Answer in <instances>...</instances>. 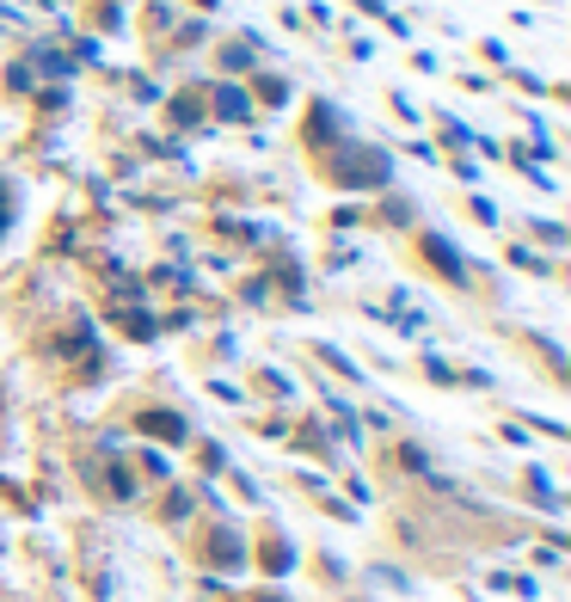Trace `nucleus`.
<instances>
[{
  "label": "nucleus",
  "mask_w": 571,
  "mask_h": 602,
  "mask_svg": "<svg viewBox=\"0 0 571 602\" xmlns=\"http://www.w3.org/2000/svg\"><path fill=\"white\" fill-rule=\"evenodd\" d=\"M332 179H339V185H387V160L369 155V148H351V155L332 167Z\"/></svg>",
  "instance_id": "obj_1"
},
{
  "label": "nucleus",
  "mask_w": 571,
  "mask_h": 602,
  "mask_svg": "<svg viewBox=\"0 0 571 602\" xmlns=\"http://www.w3.org/2000/svg\"><path fill=\"white\" fill-rule=\"evenodd\" d=\"M424 259H431V264H436V271H443L448 283H467V264H461V252L448 247L443 234H424Z\"/></svg>",
  "instance_id": "obj_2"
},
{
  "label": "nucleus",
  "mask_w": 571,
  "mask_h": 602,
  "mask_svg": "<svg viewBox=\"0 0 571 602\" xmlns=\"http://www.w3.org/2000/svg\"><path fill=\"white\" fill-rule=\"evenodd\" d=\"M209 554H216V566H247V541H240V535H233V529H221V535L216 541H209Z\"/></svg>",
  "instance_id": "obj_3"
},
{
  "label": "nucleus",
  "mask_w": 571,
  "mask_h": 602,
  "mask_svg": "<svg viewBox=\"0 0 571 602\" xmlns=\"http://www.w3.org/2000/svg\"><path fill=\"white\" fill-rule=\"evenodd\" d=\"M141 431H148V436H167V443H185V418H172V412H141Z\"/></svg>",
  "instance_id": "obj_4"
},
{
  "label": "nucleus",
  "mask_w": 571,
  "mask_h": 602,
  "mask_svg": "<svg viewBox=\"0 0 571 602\" xmlns=\"http://www.w3.org/2000/svg\"><path fill=\"white\" fill-rule=\"evenodd\" d=\"M295 566V547H289V541H271V547H264V571H289Z\"/></svg>",
  "instance_id": "obj_5"
},
{
  "label": "nucleus",
  "mask_w": 571,
  "mask_h": 602,
  "mask_svg": "<svg viewBox=\"0 0 571 602\" xmlns=\"http://www.w3.org/2000/svg\"><path fill=\"white\" fill-rule=\"evenodd\" d=\"M216 105H221V117H233V124H240V117H247V93H233V87H221V93H216Z\"/></svg>",
  "instance_id": "obj_6"
},
{
  "label": "nucleus",
  "mask_w": 571,
  "mask_h": 602,
  "mask_svg": "<svg viewBox=\"0 0 571 602\" xmlns=\"http://www.w3.org/2000/svg\"><path fill=\"white\" fill-rule=\"evenodd\" d=\"M7 216H13V203H7V191H0V228H7Z\"/></svg>",
  "instance_id": "obj_7"
},
{
  "label": "nucleus",
  "mask_w": 571,
  "mask_h": 602,
  "mask_svg": "<svg viewBox=\"0 0 571 602\" xmlns=\"http://www.w3.org/2000/svg\"><path fill=\"white\" fill-rule=\"evenodd\" d=\"M252 602H289V597H252Z\"/></svg>",
  "instance_id": "obj_8"
}]
</instances>
